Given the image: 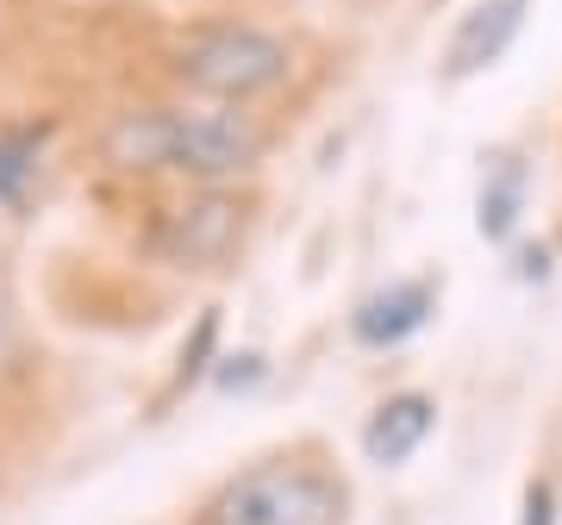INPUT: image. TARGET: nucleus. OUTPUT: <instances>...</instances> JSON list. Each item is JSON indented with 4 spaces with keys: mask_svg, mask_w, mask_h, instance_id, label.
I'll list each match as a JSON object with an SVG mask.
<instances>
[{
    "mask_svg": "<svg viewBox=\"0 0 562 525\" xmlns=\"http://www.w3.org/2000/svg\"><path fill=\"white\" fill-rule=\"evenodd\" d=\"M269 157V132L238 107H138L101 132V163L120 176H188L225 188Z\"/></svg>",
    "mask_w": 562,
    "mask_h": 525,
    "instance_id": "nucleus-1",
    "label": "nucleus"
},
{
    "mask_svg": "<svg viewBox=\"0 0 562 525\" xmlns=\"http://www.w3.org/2000/svg\"><path fill=\"white\" fill-rule=\"evenodd\" d=\"M350 488L306 457H262L225 476L201 506V525H344Z\"/></svg>",
    "mask_w": 562,
    "mask_h": 525,
    "instance_id": "nucleus-2",
    "label": "nucleus"
},
{
    "mask_svg": "<svg viewBox=\"0 0 562 525\" xmlns=\"http://www.w3.org/2000/svg\"><path fill=\"white\" fill-rule=\"evenodd\" d=\"M288 69H294L288 38L262 32V25H244V20L188 25L169 44V76L220 107H244V101H257V94H269V88H281Z\"/></svg>",
    "mask_w": 562,
    "mask_h": 525,
    "instance_id": "nucleus-3",
    "label": "nucleus"
},
{
    "mask_svg": "<svg viewBox=\"0 0 562 525\" xmlns=\"http://www.w3.org/2000/svg\"><path fill=\"white\" fill-rule=\"evenodd\" d=\"M244 244V201L225 188H201L181 206H169L150 232V257L169 269H220Z\"/></svg>",
    "mask_w": 562,
    "mask_h": 525,
    "instance_id": "nucleus-4",
    "label": "nucleus"
},
{
    "mask_svg": "<svg viewBox=\"0 0 562 525\" xmlns=\"http://www.w3.org/2000/svg\"><path fill=\"white\" fill-rule=\"evenodd\" d=\"M438 313V276H401V282L362 294L350 313V338L362 350H401L406 338H419Z\"/></svg>",
    "mask_w": 562,
    "mask_h": 525,
    "instance_id": "nucleus-5",
    "label": "nucleus"
},
{
    "mask_svg": "<svg viewBox=\"0 0 562 525\" xmlns=\"http://www.w3.org/2000/svg\"><path fill=\"white\" fill-rule=\"evenodd\" d=\"M525 13H531V0H475L457 20L450 44H443V81L487 76L513 51V38L525 32Z\"/></svg>",
    "mask_w": 562,
    "mask_h": 525,
    "instance_id": "nucleus-6",
    "label": "nucleus"
},
{
    "mask_svg": "<svg viewBox=\"0 0 562 525\" xmlns=\"http://www.w3.org/2000/svg\"><path fill=\"white\" fill-rule=\"evenodd\" d=\"M438 432V401L425 388H401L387 394L369 420H362V457L375 469H401L425 450V438Z\"/></svg>",
    "mask_w": 562,
    "mask_h": 525,
    "instance_id": "nucleus-7",
    "label": "nucleus"
},
{
    "mask_svg": "<svg viewBox=\"0 0 562 525\" xmlns=\"http://www.w3.org/2000/svg\"><path fill=\"white\" fill-rule=\"evenodd\" d=\"M525 194H531V169L519 157H487L482 169V194H475V232L487 244H506L525 220Z\"/></svg>",
    "mask_w": 562,
    "mask_h": 525,
    "instance_id": "nucleus-8",
    "label": "nucleus"
},
{
    "mask_svg": "<svg viewBox=\"0 0 562 525\" xmlns=\"http://www.w3.org/2000/svg\"><path fill=\"white\" fill-rule=\"evenodd\" d=\"M38 157H44V132H0V206H13L32 188L38 176Z\"/></svg>",
    "mask_w": 562,
    "mask_h": 525,
    "instance_id": "nucleus-9",
    "label": "nucleus"
},
{
    "mask_svg": "<svg viewBox=\"0 0 562 525\" xmlns=\"http://www.w3.org/2000/svg\"><path fill=\"white\" fill-rule=\"evenodd\" d=\"M206 376H213L220 394H250L257 382H269V357H262V350H220Z\"/></svg>",
    "mask_w": 562,
    "mask_h": 525,
    "instance_id": "nucleus-10",
    "label": "nucleus"
},
{
    "mask_svg": "<svg viewBox=\"0 0 562 525\" xmlns=\"http://www.w3.org/2000/svg\"><path fill=\"white\" fill-rule=\"evenodd\" d=\"M213 344H220V313H201V325H194V344H181V369H176V388H194L206 376V357H220V350H213Z\"/></svg>",
    "mask_w": 562,
    "mask_h": 525,
    "instance_id": "nucleus-11",
    "label": "nucleus"
},
{
    "mask_svg": "<svg viewBox=\"0 0 562 525\" xmlns=\"http://www.w3.org/2000/svg\"><path fill=\"white\" fill-rule=\"evenodd\" d=\"M519 525H562V513H557V488L543 482V476H531V482H525Z\"/></svg>",
    "mask_w": 562,
    "mask_h": 525,
    "instance_id": "nucleus-12",
    "label": "nucleus"
},
{
    "mask_svg": "<svg viewBox=\"0 0 562 525\" xmlns=\"http://www.w3.org/2000/svg\"><path fill=\"white\" fill-rule=\"evenodd\" d=\"M13 350H20V320H13V301H7V288H0V369L13 364Z\"/></svg>",
    "mask_w": 562,
    "mask_h": 525,
    "instance_id": "nucleus-13",
    "label": "nucleus"
},
{
    "mask_svg": "<svg viewBox=\"0 0 562 525\" xmlns=\"http://www.w3.org/2000/svg\"><path fill=\"white\" fill-rule=\"evenodd\" d=\"M519 282H550V250L543 244H525L519 250Z\"/></svg>",
    "mask_w": 562,
    "mask_h": 525,
    "instance_id": "nucleus-14",
    "label": "nucleus"
}]
</instances>
